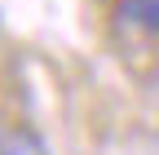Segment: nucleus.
I'll use <instances>...</instances> for the list:
<instances>
[{
	"label": "nucleus",
	"instance_id": "nucleus-1",
	"mask_svg": "<svg viewBox=\"0 0 159 155\" xmlns=\"http://www.w3.org/2000/svg\"><path fill=\"white\" fill-rule=\"evenodd\" d=\"M0 155H49L44 138L31 129H13L9 138H0Z\"/></svg>",
	"mask_w": 159,
	"mask_h": 155
},
{
	"label": "nucleus",
	"instance_id": "nucleus-2",
	"mask_svg": "<svg viewBox=\"0 0 159 155\" xmlns=\"http://www.w3.org/2000/svg\"><path fill=\"white\" fill-rule=\"evenodd\" d=\"M119 5H124V13L137 27H146L150 35H159V0H119Z\"/></svg>",
	"mask_w": 159,
	"mask_h": 155
}]
</instances>
